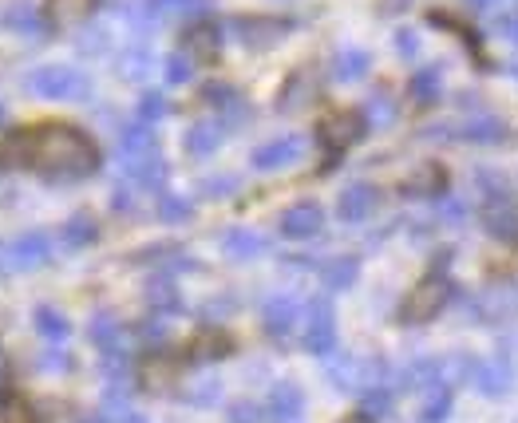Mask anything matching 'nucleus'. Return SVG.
<instances>
[{
    "label": "nucleus",
    "instance_id": "obj_1",
    "mask_svg": "<svg viewBox=\"0 0 518 423\" xmlns=\"http://www.w3.org/2000/svg\"><path fill=\"white\" fill-rule=\"evenodd\" d=\"M0 159L8 167L36 170L48 182H80L99 167V151L80 127L68 123H48V127H28L4 139Z\"/></svg>",
    "mask_w": 518,
    "mask_h": 423
},
{
    "label": "nucleus",
    "instance_id": "obj_2",
    "mask_svg": "<svg viewBox=\"0 0 518 423\" xmlns=\"http://www.w3.org/2000/svg\"><path fill=\"white\" fill-rule=\"evenodd\" d=\"M325 376L333 380L337 392H368L388 384V364L380 356H352V352H333L325 364Z\"/></svg>",
    "mask_w": 518,
    "mask_h": 423
},
{
    "label": "nucleus",
    "instance_id": "obj_3",
    "mask_svg": "<svg viewBox=\"0 0 518 423\" xmlns=\"http://www.w3.org/2000/svg\"><path fill=\"white\" fill-rule=\"evenodd\" d=\"M28 91L36 99H56V103H72V99H84L91 91V80L80 68H68V64H48V68H36L28 76Z\"/></svg>",
    "mask_w": 518,
    "mask_h": 423
},
{
    "label": "nucleus",
    "instance_id": "obj_4",
    "mask_svg": "<svg viewBox=\"0 0 518 423\" xmlns=\"http://www.w3.org/2000/svg\"><path fill=\"white\" fill-rule=\"evenodd\" d=\"M451 301V281L443 273H428L416 289H408L404 305H400V321L404 325H428L439 317V309Z\"/></svg>",
    "mask_w": 518,
    "mask_h": 423
},
{
    "label": "nucleus",
    "instance_id": "obj_5",
    "mask_svg": "<svg viewBox=\"0 0 518 423\" xmlns=\"http://www.w3.org/2000/svg\"><path fill=\"white\" fill-rule=\"evenodd\" d=\"M305 348L313 356H333L337 352V317H333L329 297H317L305 309Z\"/></svg>",
    "mask_w": 518,
    "mask_h": 423
},
{
    "label": "nucleus",
    "instance_id": "obj_6",
    "mask_svg": "<svg viewBox=\"0 0 518 423\" xmlns=\"http://www.w3.org/2000/svg\"><path fill=\"white\" fill-rule=\"evenodd\" d=\"M364 131H368V123H364V115H360V111H333V115H325V119H321L317 139L325 143V151H329V155H341V151L356 147V143L364 139Z\"/></svg>",
    "mask_w": 518,
    "mask_h": 423
},
{
    "label": "nucleus",
    "instance_id": "obj_7",
    "mask_svg": "<svg viewBox=\"0 0 518 423\" xmlns=\"http://www.w3.org/2000/svg\"><path fill=\"white\" fill-rule=\"evenodd\" d=\"M289 20H277V16H234V32L238 40L250 48V52H265V48H277L285 36H289Z\"/></svg>",
    "mask_w": 518,
    "mask_h": 423
},
{
    "label": "nucleus",
    "instance_id": "obj_8",
    "mask_svg": "<svg viewBox=\"0 0 518 423\" xmlns=\"http://www.w3.org/2000/svg\"><path fill=\"white\" fill-rule=\"evenodd\" d=\"M471 384L487 396V400H503L511 388H515V368H511V360L507 356H491V360H479L475 364V376H471Z\"/></svg>",
    "mask_w": 518,
    "mask_h": 423
},
{
    "label": "nucleus",
    "instance_id": "obj_9",
    "mask_svg": "<svg viewBox=\"0 0 518 423\" xmlns=\"http://www.w3.org/2000/svg\"><path fill=\"white\" fill-rule=\"evenodd\" d=\"M305 135H281V139H269V143H261L258 151H254V170H281V167H293L301 155H305Z\"/></svg>",
    "mask_w": 518,
    "mask_h": 423
},
{
    "label": "nucleus",
    "instance_id": "obj_10",
    "mask_svg": "<svg viewBox=\"0 0 518 423\" xmlns=\"http://www.w3.org/2000/svg\"><path fill=\"white\" fill-rule=\"evenodd\" d=\"M281 234L285 238H293V242H305V238H317L321 234V226H325V210L317 206V202H297V206H289L285 214H281Z\"/></svg>",
    "mask_w": 518,
    "mask_h": 423
},
{
    "label": "nucleus",
    "instance_id": "obj_11",
    "mask_svg": "<svg viewBox=\"0 0 518 423\" xmlns=\"http://www.w3.org/2000/svg\"><path fill=\"white\" fill-rule=\"evenodd\" d=\"M265 416H269V423H301V416H305V392L293 380L273 384L269 404H265Z\"/></svg>",
    "mask_w": 518,
    "mask_h": 423
},
{
    "label": "nucleus",
    "instance_id": "obj_12",
    "mask_svg": "<svg viewBox=\"0 0 518 423\" xmlns=\"http://www.w3.org/2000/svg\"><path fill=\"white\" fill-rule=\"evenodd\" d=\"M261 321H265V333L269 337H289L293 333V325L301 321V301L293 297V293H277V297H269L265 301V309H261Z\"/></svg>",
    "mask_w": 518,
    "mask_h": 423
},
{
    "label": "nucleus",
    "instance_id": "obj_13",
    "mask_svg": "<svg viewBox=\"0 0 518 423\" xmlns=\"http://www.w3.org/2000/svg\"><path fill=\"white\" fill-rule=\"evenodd\" d=\"M178 52H182L190 64H214L218 52H222V32H218L214 24H194V28H186Z\"/></svg>",
    "mask_w": 518,
    "mask_h": 423
},
{
    "label": "nucleus",
    "instance_id": "obj_14",
    "mask_svg": "<svg viewBox=\"0 0 518 423\" xmlns=\"http://www.w3.org/2000/svg\"><path fill=\"white\" fill-rule=\"evenodd\" d=\"M317 99V72L313 68H301V72H293L281 91H277V111L281 115H293V111H301V107H309Z\"/></svg>",
    "mask_w": 518,
    "mask_h": 423
},
{
    "label": "nucleus",
    "instance_id": "obj_15",
    "mask_svg": "<svg viewBox=\"0 0 518 423\" xmlns=\"http://www.w3.org/2000/svg\"><path fill=\"white\" fill-rule=\"evenodd\" d=\"M202 99H206L210 107H218V111H222V127L246 123V119L254 115V111H250V103H246V95H242L238 87H230V84H206Z\"/></svg>",
    "mask_w": 518,
    "mask_h": 423
},
{
    "label": "nucleus",
    "instance_id": "obj_16",
    "mask_svg": "<svg viewBox=\"0 0 518 423\" xmlns=\"http://www.w3.org/2000/svg\"><path fill=\"white\" fill-rule=\"evenodd\" d=\"M119 170H123L135 186H143V190H159V186L167 182V163H163L159 151H155V155H123Z\"/></svg>",
    "mask_w": 518,
    "mask_h": 423
},
{
    "label": "nucleus",
    "instance_id": "obj_17",
    "mask_svg": "<svg viewBox=\"0 0 518 423\" xmlns=\"http://www.w3.org/2000/svg\"><path fill=\"white\" fill-rule=\"evenodd\" d=\"M52 257V242H48V234H24V238H16L12 246H8V265L12 269H40L44 261Z\"/></svg>",
    "mask_w": 518,
    "mask_h": 423
},
{
    "label": "nucleus",
    "instance_id": "obj_18",
    "mask_svg": "<svg viewBox=\"0 0 518 423\" xmlns=\"http://www.w3.org/2000/svg\"><path fill=\"white\" fill-rule=\"evenodd\" d=\"M4 24H8L16 36L32 40V44L48 36V20H44V12H40L36 4H28V0H16V4L4 12Z\"/></svg>",
    "mask_w": 518,
    "mask_h": 423
},
{
    "label": "nucleus",
    "instance_id": "obj_19",
    "mask_svg": "<svg viewBox=\"0 0 518 423\" xmlns=\"http://www.w3.org/2000/svg\"><path fill=\"white\" fill-rule=\"evenodd\" d=\"M451 139H459V143H479V147H491V143H503L507 139V123L499 119V115H471Z\"/></svg>",
    "mask_w": 518,
    "mask_h": 423
},
{
    "label": "nucleus",
    "instance_id": "obj_20",
    "mask_svg": "<svg viewBox=\"0 0 518 423\" xmlns=\"http://www.w3.org/2000/svg\"><path fill=\"white\" fill-rule=\"evenodd\" d=\"M222 139H226L222 119H198V123H190V131H186L182 147H186V155L206 159V155H214V151L222 147Z\"/></svg>",
    "mask_w": 518,
    "mask_h": 423
},
{
    "label": "nucleus",
    "instance_id": "obj_21",
    "mask_svg": "<svg viewBox=\"0 0 518 423\" xmlns=\"http://www.w3.org/2000/svg\"><path fill=\"white\" fill-rule=\"evenodd\" d=\"M376 202H380L376 186L352 182V186H345V194H341V202H337V214H341V222H364V218L376 210Z\"/></svg>",
    "mask_w": 518,
    "mask_h": 423
},
{
    "label": "nucleus",
    "instance_id": "obj_22",
    "mask_svg": "<svg viewBox=\"0 0 518 423\" xmlns=\"http://www.w3.org/2000/svg\"><path fill=\"white\" fill-rule=\"evenodd\" d=\"M400 190H404L408 198H439V194L447 190V174H443L439 163H420V167L400 182Z\"/></svg>",
    "mask_w": 518,
    "mask_h": 423
},
{
    "label": "nucleus",
    "instance_id": "obj_23",
    "mask_svg": "<svg viewBox=\"0 0 518 423\" xmlns=\"http://www.w3.org/2000/svg\"><path fill=\"white\" fill-rule=\"evenodd\" d=\"M483 226H487L491 238L518 246V206L515 202H495V206H487V210H483Z\"/></svg>",
    "mask_w": 518,
    "mask_h": 423
},
{
    "label": "nucleus",
    "instance_id": "obj_24",
    "mask_svg": "<svg viewBox=\"0 0 518 423\" xmlns=\"http://www.w3.org/2000/svg\"><path fill=\"white\" fill-rule=\"evenodd\" d=\"M265 250H269V238L258 234V230H230V234H222V254L230 261H254Z\"/></svg>",
    "mask_w": 518,
    "mask_h": 423
},
{
    "label": "nucleus",
    "instance_id": "obj_25",
    "mask_svg": "<svg viewBox=\"0 0 518 423\" xmlns=\"http://www.w3.org/2000/svg\"><path fill=\"white\" fill-rule=\"evenodd\" d=\"M139 380H143L147 392H167L174 380H178V364H174L171 356H163V352H151L143 360V368H139Z\"/></svg>",
    "mask_w": 518,
    "mask_h": 423
},
{
    "label": "nucleus",
    "instance_id": "obj_26",
    "mask_svg": "<svg viewBox=\"0 0 518 423\" xmlns=\"http://www.w3.org/2000/svg\"><path fill=\"white\" fill-rule=\"evenodd\" d=\"M368 68H372V56L364 48H341L337 60H333V80L337 84H356V80L368 76Z\"/></svg>",
    "mask_w": 518,
    "mask_h": 423
},
{
    "label": "nucleus",
    "instance_id": "obj_27",
    "mask_svg": "<svg viewBox=\"0 0 518 423\" xmlns=\"http://www.w3.org/2000/svg\"><path fill=\"white\" fill-rule=\"evenodd\" d=\"M356 277H360V257H333V261H325V269H321V281H325V289L329 293H341V289H352L356 285Z\"/></svg>",
    "mask_w": 518,
    "mask_h": 423
},
{
    "label": "nucleus",
    "instance_id": "obj_28",
    "mask_svg": "<svg viewBox=\"0 0 518 423\" xmlns=\"http://www.w3.org/2000/svg\"><path fill=\"white\" fill-rule=\"evenodd\" d=\"M234 352V340L226 337L222 329H202L198 337L190 340V360H222Z\"/></svg>",
    "mask_w": 518,
    "mask_h": 423
},
{
    "label": "nucleus",
    "instance_id": "obj_29",
    "mask_svg": "<svg viewBox=\"0 0 518 423\" xmlns=\"http://www.w3.org/2000/svg\"><path fill=\"white\" fill-rule=\"evenodd\" d=\"M475 356H467V352H451V356H443L439 360V384L443 388H455V384H471V376H475Z\"/></svg>",
    "mask_w": 518,
    "mask_h": 423
},
{
    "label": "nucleus",
    "instance_id": "obj_30",
    "mask_svg": "<svg viewBox=\"0 0 518 423\" xmlns=\"http://www.w3.org/2000/svg\"><path fill=\"white\" fill-rule=\"evenodd\" d=\"M439 87H443V68H439V64L420 68V72L408 80V91H412V99H416L420 107H428V103L439 99Z\"/></svg>",
    "mask_w": 518,
    "mask_h": 423
},
{
    "label": "nucleus",
    "instance_id": "obj_31",
    "mask_svg": "<svg viewBox=\"0 0 518 423\" xmlns=\"http://www.w3.org/2000/svg\"><path fill=\"white\" fill-rule=\"evenodd\" d=\"M151 68H155V56H151V48H143V44H135V48H127V52L119 56V76L131 80V84L147 80Z\"/></svg>",
    "mask_w": 518,
    "mask_h": 423
},
{
    "label": "nucleus",
    "instance_id": "obj_32",
    "mask_svg": "<svg viewBox=\"0 0 518 423\" xmlns=\"http://www.w3.org/2000/svg\"><path fill=\"white\" fill-rule=\"evenodd\" d=\"M119 147H123V155H155L159 139H155V131L147 123H135V127L119 131Z\"/></svg>",
    "mask_w": 518,
    "mask_h": 423
},
{
    "label": "nucleus",
    "instance_id": "obj_33",
    "mask_svg": "<svg viewBox=\"0 0 518 423\" xmlns=\"http://www.w3.org/2000/svg\"><path fill=\"white\" fill-rule=\"evenodd\" d=\"M364 123L372 127H392L396 123V99L388 91H376L368 103H364Z\"/></svg>",
    "mask_w": 518,
    "mask_h": 423
},
{
    "label": "nucleus",
    "instance_id": "obj_34",
    "mask_svg": "<svg viewBox=\"0 0 518 423\" xmlns=\"http://www.w3.org/2000/svg\"><path fill=\"white\" fill-rule=\"evenodd\" d=\"M155 16H206L210 0H147Z\"/></svg>",
    "mask_w": 518,
    "mask_h": 423
},
{
    "label": "nucleus",
    "instance_id": "obj_35",
    "mask_svg": "<svg viewBox=\"0 0 518 423\" xmlns=\"http://www.w3.org/2000/svg\"><path fill=\"white\" fill-rule=\"evenodd\" d=\"M36 333L44 340H64L72 333V325L64 321V313H56V309H48V305H40L36 309Z\"/></svg>",
    "mask_w": 518,
    "mask_h": 423
},
{
    "label": "nucleus",
    "instance_id": "obj_36",
    "mask_svg": "<svg viewBox=\"0 0 518 423\" xmlns=\"http://www.w3.org/2000/svg\"><path fill=\"white\" fill-rule=\"evenodd\" d=\"M95 234H99L95 222H91L87 214H76V218L64 226V246H68V250H84V246L95 242Z\"/></svg>",
    "mask_w": 518,
    "mask_h": 423
},
{
    "label": "nucleus",
    "instance_id": "obj_37",
    "mask_svg": "<svg viewBox=\"0 0 518 423\" xmlns=\"http://www.w3.org/2000/svg\"><path fill=\"white\" fill-rule=\"evenodd\" d=\"M91 340L103 348V352H111V348H119V337H123V329H119V321L115 317H107V313H99L95 321H91Z\"/></svg>",
    "mask_w": 518,
    "mask_h": 423
},
{
    "label": "nucleus",
    "instance_id": "obj_38",
    "mask_svg": "<svg viewBox=\"0 0 518 423\" xmlns=\"http://www.w3.org/2000/svg\"><path fill=\"white\" fill-rule=\"evenodd\" d=\"M238 186H242L238 174H210L198 182V194L202 198H230V194H238Z\"/></svg>",
    "mask_w": 518,
    "mask_h": 423
},
{
    "label": "nucleus",
    "instance_id": "obj_39",
    "mask_svg": "<svg viewBox=\"0 0 518 423\" xmlns=\"http://www.w3.org/2000/svg\"><path fill=\"white\" fill-rule=\"evenodd\" d=\"M447 412H451V388H432L428 400H424V412H420L424 423H443Z\"/></svg>",
    "mask_w": 518,
    "mask_h": 423
},
{
    "label": "nucleus",
    "instance_id": "obj_40",
    "mask_svg": "<svg viewBox=\"0 0 518 423\" xmlns=\"http://www.w3.org/2000/svg\"><path fill=\"white\" fill-rule=\"evenodd\" d=\"M190 404H198V408H206V404H218V396H222V384L214 380V376H206V380H194L186 392H182Z\"/></svg>",
    "mask_w": 518,
    "mask_h": 423
},
{
    "label": "nucleus",
    "instance_id": "obj_41",
    "mask_svg": "<svg viewBox=\"0 0 518 423\" xmlns=\"http://www.w3.org/2000/svg\"><path fill=\"white\" fill-rule=\"evenodd\" d=\"M190 214H194V206H190L182 194H163V198H159V218H163V222L178 226V222H186Z\"/></svg>",
    "mask_w": 518,
    "mask_h": 423
},
{
    "label": "nucleus",
    "instance_id": "obj_42",
    "mask_svg": "<svg viewBox=\"0 0 518 423\" xmlns=\"http://www.w3.org/2000/svg\"><path fill=\"white\" fill-rule=\"evenodd\" d=\"M163 76H167V84H174V87L186 84V80L194 76V64H190L182 52H171V56H167V64H163Z\"/></svg>",
    "mask_w": 518,
    "mask_h": 423
},
{
    "label": "nucleus",
    "instance_id": "obj_43",
    "mask_svg": "<svg viewBox=\"0 0 518 423\" xmlns=\"http://www.w3.org/2000/svg\"><path fill=\"white\" fill-rule=\"evenodd\" d=\"M167 111H171V107H167V99H163V95H159V91H147V95H143V99H139V119H143V123H147V127H151V123H155V119H163V115H167Z\"/></svg>",
    "mask_w": 518,
    "mask_h": 423
},
{
    "label": "nucleus",
    "instance_id": "obj_44",
    "mask_svg": "<svg viewBox=\"0 0 518 423\" xmlns=\"http://www.w3.org/2000/svg\"><path fill=\"white\" fill-rule=\"evenodd\" d=\"M99 368H103V376H111V384H123V376H127V352H123V348L103 352Z\"/></svg>",
    "mask_w": 518,
    "mask_h": 423
},
{
    "label": "nucleus",
    "instance_id": "obj_45",
    "mask_svg": "<svg viewBox=\"0 0 518 423\" xmlns=\"http://www.w3.org/2000/svg\"><path fill=\"white\" fill-rule=\"evenodd\" d=\"M147 301H151L155 309H178V289H174L171 281H155V285L147 289Z\"/></svg>",
    "mask_w": 518,
    "mask_h": 423
},
{
    "label": "nucleus",
    "instance_id": "obj_46",
    "mask_svg": "<svg viewBox=\"0 0 518 423\" xmlns=\"http://www.w3.org/2000/svg\"><path fill=\"white\" fill-rule=\"evenodd\" d=\"M435 214H439V222H447V226H459V222L467 218V206H463L459 198H443Z\"/></svg>",
    "mask_w": 518,
    "mask_h": 423
},
{
    "label": "nucleus",
    "instance_id": "obj_47",
    "mask_svg": "<svg viewBox=\"0 0 518 423\" xmlns=\"http://www.w3.org/2000/svg\"><path fill=\"white\" fill-rule=\"evenodd\" d=\"M230 423H261V408L254 400H238L230 408Z\"/></svg>",
    "mask_w": 518,
    "mask_h": 423
},
{
    "label": "nucleus",
    "instance_id": "obj_48",
    "mask_svg": "<svg viewBox=\"0 0 518 423\" xmlns=\"http://www.w3.org/2000/svg\"><path fill=\"white\" fill-rule=\"evenodd\" d=\"M396 52H400V56H416V52H420V36H416L412 28H400V32H396Z\"/></svg>",
    "mask_w": 518,
    "mask_h": 423
},
{
    "label": "nucleus",
    "instance_id": "obj_49",
    "mask_svg": "<svg viewBox=\"0 0 518 423\" xmlns=\"http://www.w3.org/2000/svg\"><path fill=\"white\" fill-rule=\"evenodd\" d=\"M4 423H40V416H32L24 404H8L4 408Z\"/></svg>",
    "mask_w": 518,
    "mask_h": 423
},
{
    "label": "nucleus",
    "instance_id": "obj_50",
    "mask_svg": "<svg viewBox=\"0 0 518 423\" xmlns=\"http://www.w3.org/2000/svg\"><path fill=\"white\" fill-rule=\"evenodd\" d=\"M495 28H499V32L507 36V40H515V44H518V12H511V16H503V20L495 24Z\"/></svg>",
    "mask_w": 518,
    "mask_h": 423
},
{
    "label": "nucleus",
    "instance_id": "obj_51",
    "mask_svg": "<svg viewBox=\"0 0 518 423\" xmlns=\"http://www.w3.org/2000/svg\"><path fill=\"white\" fill-rule=\"evenodd\" d=\"M143 337H147V340H163V337H167V321H163V317H155L151 325H143Z\"/></svg>",
    "mask_w": 518,
    "mask_h": 423
},
{
    "label": "nucleus",
    "instance_id": "obj_52",
    "mask_svg": "<svg viewBox=\"0 0 518 423\" xmlns=\"http://www.w3.org/2000/svg\"><path fill=\"white\" fill-rule=\"evenodd\" d=\"M40 364H44V368H56V372H64V368H68V356H64V352H48Z\"/></svg>",
    "mask_w": 518,
    "mask_h": 423
},
{
    "label": "nucleus",
    "instance_id": "obj_53",
    "mask_svg": "<svg viewBox=\"0 0 518 423\" xmlns=\"http://www.w3.org/2000/svg\"><path fill=\"white\" fill-rule=\"evenodd\" d=\"M341 423H372V420H368V416L360 412V416H348V420H341Z\"/></svg>",
    "mask_w": 518,
    "mask_h": 423
},
{
    "label": "nucleus",
    "instance_id": "obj_54",
    "mask_svg": "<svg viewBox=\"0 0 518 423\" xmlns=\"http://www.w3.org/2000/svg\"><path fill=\"white\" fill-rule=\"evenodd\" d=\"M471 4H475V8H487V4H491V0H471Z\"/></svg>",
    "mask_w": 518,
    "mask_h": 423
},
{
    "label": "nucleus",
    "instance_id": "obj_55",
    "mask_svg": "<svg viewBox=\"0 0 518 423\" xmlns=\"http://www.w3.org/2000/svg\"><path fill=\"white\" fill-rule=\"evenodd\" d=\"M0 119H4V107H0Z\"/></svg>",
    "mask_w": 518,
    "mask_h": 423
}]
</instances>
